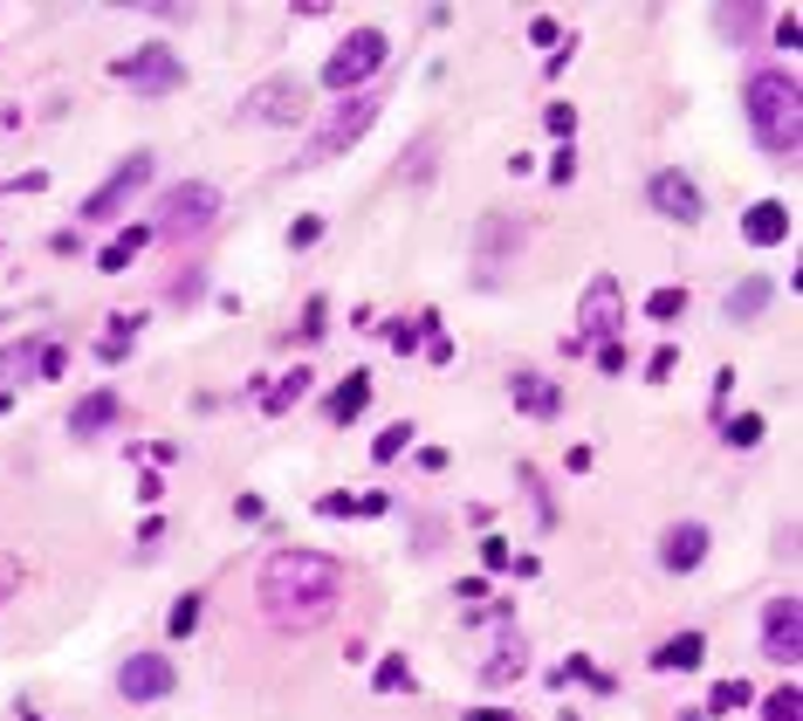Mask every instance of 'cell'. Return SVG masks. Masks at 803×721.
<instances>
[{
    "mask_svg": "<svg viewBox=\"0 0 803 721\" xmlns=\"http://www.w3.org/2000/svg\"><path fill=\"white\" fill-rule=\"evenodd\" d=\"M254 598H262V611L282 632H309L336 611V598H344V563L330 550H275L262 571H254Z\"/></svg>",
    "mask_w": 803,
    "mask_h": 721,
    "instance_id": "obj_1",
    "label": "cell"
},
{
    "mask_svg": "<svg viewBox=\"0 0 803 721\" xmlns=\"http://www.w3.org/2000/svg\"><path fill=\"white\" fill-rule=\"evenodd\" d=\"M742 103H748V131L769 159H796V138H803V83L790 69H756L742 83Z\"/></svg>",
    "mask_w": 803,
    "mask_h": 721,
    "instance_id": "obj_2",
    "label": "cell"
},
{
    "mask_svg": "<svg viewBox=\"0 0 803 721\" xmlns=\"http://www.w3.org/2000/svg\"><path fill=\"white\" fill-rule=\"evenodd\" d=\"M378 111H385V103H378L371 90H357V96L336 103V111H323V124L302 138V151H296V165H289V172H317V165H330V159H344V151L365 138L371 124H378Z\"/></svg>",
    "mask_w": 803,
    "mask_h": 721,
    "instance_id": "obj_3",
    "label": "cell"
},
{
    "mask_svg": "<svg viewBox=\"0 0 803 721\" xmlns=\"http://www.w3.org/2000/svg\"><path fill=\"white\" fill-rule=\"evenodd\" d=\"M385 62H392V35H385V28H351L323 56V90L330 96H357L365 83H378Z\"/></svg>",
    "mask_w": 803,
    "mask_h": 721,
    "instance_id": "obj_4",
    "label": "cell"
},
{
    "mask_svg": "<svg viewBox=\"0 0 803 721\" xmlns=\"http://www.w3.org/2000/svg\"><path fill=\"white\" fill-rule=\"evenodd\" d=\"M220 220V193L206 179H179V186L159 193V214H151V234L159 241H193Z\"/></svg>",
    "mask_w": 803,
    "mask_h": 721,
    "instance_id": "obj_5",
    "label": "cell"
},
{
    "mask_svg": "<svg viewBox=\"0 0 803 721\" xmlns=\"http://www.w3.org/2000/svg\"><path fill=\"white\" fill-rule=\"evenodd\" d=\"M618 330H626V289L598 268L577 296V344H618Z\"/></svg>",
    "mask_w": 803,
    "mask_h": 721,
    "instance_id": "obj_6",
    "label": "cell"
},
{
    "mask_svg": "<svg viewBox=\"0 0 803 721\" xmlns=\"http://www.w3.org/2000/svg\"><path fill=\"white\" fill-rule=\"evenodd\" d=\"M309 117V83L302 76H268L241 96V124H302Z\"/></svg>",
    "mask_w": 803,
    "mask_h": 721,
    "instance_id": "obj_7",
    "label": "cell"
},
{
    "mask_svg": "<svg viewBox=\"0 0 803 721\" xmlns=\"http://www.w3.org/2000/svg\"><path fill=\"white\" fill-rule=\"evenodd\" d=\"M111 76H117V83H131V90H145V96H165V90L186 83V62H179L165 42H145V48H131V56H117Z\"/></svg>",
    "mask_w": 803,
    "mask_h": 721,
    "instance_id": "obj_8",
    "label": "cell"
},
{
    "mask_svg": "<svg viewBox=\"0 0 803 721\" xmlns=\"http://www.w3.org/2000/svg\"><path fill=\"white\" fill-rule=\"evenodd\" d=\"M151 165H159V159H151V151H131V159H124L111 179H103V186L83 199V214H76V220H90V227H103V220H117L124 214V206H131V193H145L151 186Z\"/></svg>",
    "mask_w": 803,
    "mask_h": 721,
    "instance_id": "obj_9",
    "label": "cell"
},
{
    "mask_svg": "<svg viewBox=\"0 0 803 721\" xmlns=\"http://www.w3.org/2000/svg\"><path fill=\"white\" fill-rule=\"evenodd\" d=\"M645 199H653V214H659V220H673V227H693V220L708 214V193L693 186L680 165H659L653 179H645Z\"/></svg>",
    "mask_w": 803,
    "mask_h": 721,
    "instance_id": "obj_10",
    "label": "cell"
},
{
    "mask_svg": "<svg viewBox=\"0 0 803 721\" xmlns=\"http://www.w3.org/2000/svg\"><path fill=\"white\" fill-rule=\"evenodd\" d=\"M762 653H769L776 666H796V660H803V605L790 598V591L762 605Z\"/></svg>",
    "mask_w": 803,
    "mask_h": 721,
    "instance_id": "obj_11",
    "label": "cell"
},
{
    "mask_svg": "<svg viewBox=\"0 0 803 721\" xmlns=\"http://www.w3.org/2000/svg\"><path fill=\"white\" fill-rule=\"evenodd\" d=\"M179 687V666L172 660H159V653H131V660H124L117 666V694H124V701H165V694Z\"/></svg>",
    "mask_w": 803,
    "mask_h": 721,
    "instance_id": "obj_12",
    "label": "cell"
},
{
    "mask_svg": "<svg viewBox=\"0 0 803 721\" xmlns=\"http://www.w3.org/2000/svg\"><path fill=\"white\" fill-rule=\"evenodd\" d=\"M708 550H714V536H708V523H673L666 536H659V563H666V571H701V563H708Z\"/></svg>",
    "mask_w": 803,
    "mask_h": 721,
    "instance_id": "obj_13",
    "label": "cell"
},
{
    "mask_svg": "<svg viewBox=\"0 0 803 721\" xmlns=\"http://www.w3.org/2000/svg\"><path fill=\"white\" fill-rule=\"evenodd\" d=\"M523 674H529V639L515 632V626H502L495 646H487V660H481V680L487 687H508V680H523Z\"/></svg>",
    "mask_w": 803,
    "mask_h": 721,
    "instance_id": "obj_14",
    "label": "cell"
},
{
    "mask_svg": "<svg viewBox=\"0 0 803 721\" xmlns=\"http://www.w3.org/2000/svg\"><path fill=\"white\" fill-rule=\"evenodd\" d=\"M742 241H748V248L790 241V206H783V199H756V206L742 214Z\"/></svg>",
    "mask_w": 803,
    "mask_h": 721,
    "instance_id": "obj_15",
    "label": "cell"
},
{
    "mask_svg": "<svg viewBox=\"0 0 803 721\" xmlns=\"http://www.w3.org/2000/svg\"><path fill=\"white\" fill-rule=\"evenodd\" d=\"M111 420H117V392H111V385H96V392H83V399L69 405V433H76V440L111 433Z\"/></svg>",
    "mask_w": 803,
    "mask_h": 721,
    "instance_id": "obj_16",
    "label": "cell"
},
{
    "mask_svg": "<svg viewBox=\"0 0 803 721\" xmlns=\"http://www.w3.org/2000/svg\"><path fill=\"white\" fill-rule=\"evenodd\" d=\"M508 392H515V405H523L529 420H557V412H563V392H557L550 378H536V371H515Z\"/></svg>",
    "mask_w": 803,
    "mask_h": 721,
    "instance_id": "obj_17",
    "label": "cell"
},
{
    "mask_svg": "<svg viewBox=\"0 0 803 721\" xmlns=\"http://www.w3.org/2000/svg\"><path fill=\"white\" fill-rule=\"evenodd\" d=\"M151 241H159V234H151V220H138V227H124V234H117L111 248H103V254H96V268H103V275H124V268H131V262H138V254L151 248Z\"/></svg>",
    "mask_w": 803,
    "mask_h": 721,
    "instance_id": "obj_18",
    "label": "cell"
},
{
    "mask_svg": "<svg viewBox=\"0 0 803 721\" xmlns=\"http://www.w3.org/2000/svg\"><path fill=\"white\" fill-rule=\"evenodd\" d=\"M701 660H708V632H680V639H666V646H653L659 674H693Z\"/></svg>",
    "mask_w": 803,
    "mask_h": 721,
    "instance_id": "obj_19",
    "label": "cell"
},
{
    "mask_svg": "<svg viewBox=\"0 0 803 721\" xmlns=\"http://www.w3.org/2000/svg\"><path fill=\"white\" fill-rule=\"evenodd\" d=\"M42 344H48V337H21V344H8V351H0V392H8V385H28V378H42Z\"/></svg>",
    "mask_w": 803,
    "mask_h": 721,
    "instance_id": "obj_20",
    "label": "cell"
},
{
    "mask_svg": "<svg viewBox=\"0 0 803 721\" xmlns=\"http://www.w3.org/2000/svg\"><path fill=\"white\" fill-rule=\"evenodd\" d=\"M365 399H371V371H351L344 385H336V392H330V426H351L357 420V412H365Z\"/></svg>",
    "mask_w": 803,
    "mask_h": 721,
    "instance_id": "obj_21",
    "label": "cell"
},
{
    "mask_svg": "<svg viewBox=\"0 0 803 721\" xmlns=\"http://www.w3.org/2000/svg\"><path fill=\"white\" fill-rule=\"evenodd\" d=\"M769 275H748V282H735V289H729V317L735 323H748V317H762V309H769Z\"/></svg>",
    "mask_w": 803,
    "mask_h": 721,
    "instance_id": "obj_22",
    "label": "cell"
},
{
    "mask_svg": "<svg viewBox=\"0 0 803 721\" xmlns=\"http://www.w3.org/2000/svg\"><path fill=\"white\" fill-rule=\"evenodd\" d=\"M721 440H729V447H762L769 420H762V412H735V420H721Z\"/></svg>",
    "mask_w": 803,
    "mask_h": 721,
    "instance_id": "obj_23",
    "label": "cell"
},
{
    "mask_svg": "<svg viewBox=\"0 0 803 721\" xmlns=\"http://www.w3.org/2000/svg\"><path fill=\"white\" fill-rule=\"evenodd\" d=\"M199 605H206V591H179V598H172V618H165V632H172V639H186V632L199 626Z\"/></svg>",
    "mask_w": 803,
    "mask_h": 721,
    "instance_id": "obj_24",
    "label": "cell"
},
{
    "mask_svg": "<svg viewBox=\"0 0 803 721\" xmlns=\"http://www.w3.org/2000/svg\"><path fill=\"white\" fill-rule=\"evenodd\" d=\"M309 385H317V378H309V371L296 365L289 378H282V385H275V392H262V405H268V412H289V405H296V399L309 392Z\"/></svg>",
    "mask_w": 803,
    "mask_h": 721,
    "instance_id": "obj_25",
    "label": "cell"
},
{
    "mask_svg": "<svg viewBox=\"0 0 803 721\" xmlns=\"http://www.w3.org/2000/svg\"><path fill=\"white\" fill-rule=\"evenodd\" d=\"M762 721H803V701H796V687H776V694H762V708H756Z\"/></svg>",
    "mask_w": 803,
    "mask_h": 721,
    "instance_id": "obj_26",
    "label": "cell"
},
{
    "mask_svg": "<svg viewBox=\"0 0 803 721\" xmlns=\"http://www.w3.org/2000/svg\"><path fill=\"white\" fill-rule=\"evenodd\" d=\"M405 447H412V426H405V420H392V426H385L378 440H371V460H399Z\"/></svg>",
    "mask_w": 803,
    "mask_h": 721,
    "instance_id": "obj_27",
    "label": "cell"
},
{
    "mask_svg": "<svg viewBox=\"0 0 803 721\" xmlns=\"http://www.w3.org/2000/svg\"><path fill=\"white\" fill-rule=\"evenodd\" d=\"M748 701V680H721L714 694H708V714H729V708H742Z\"/></svg>",
    "mask_w": 803,
    "mask_h": 721,
    "instance_id": "obj_28",
    "label": "cell"
},
{
    "mask_svg": "<svg viewBox=\"0 0 803 721\" xmlns=\"http://www.w3.org/2000/svg\"><path fill=\"white\" fill-rule=\"evenodd\" d=\"M645 309H653L659 323H673V317L687 309V289H653V296H645Z\"/></svg>",
    "mask_w": 803,
    "mask_h": 721,
    "instance_id": "obj_29",
    "label": "cell"
},
{
    "mask_svg": "<svg viewBox=\"0 0 803 721\" xmlns=\"http://www.w3.org/2000/svg\"><path fill=\"white\" fill-rule=\"evenodd\" d=\"M323 241V214H296V227H289V248H317Z\"/></svg>",
    "mask_w": 803,
    "mask_h": 721,
    "instance_id": "obj_30",
    "label": "cell"
},
{
    "mask_svg": "<svg viewBox=\"0 0 803 721\" xmlns=\"http://www.w3.org/2000/svg\"><path fill=\"white\" fill-rule=\"evenodd\" d=\"M570 179H577V151L557 145V151H550V186H570Z\"/></svg>",
    "mask_w": 803,
    "mask_h": 721,
    "instance_id": "obj_31",
    "label": "cell"
},
{
    "mask_svg": "<svg viewBox=\"0 0 803 721\" xmlns=\"http://www.w3.org/2000/svg\"><path fill=\"white\" fill-rule=\"evenodd\" d=\"M323 330H330V309H323V296H317V302L302 309V330H296V337H323Z\"/></svg>",
    "mask_w": 803,
    "mask_h": 721,
    "instance_id": "obj_32",
    "label": "cell"
},
{
    "mask_svg": "<svg viewBox=\"0 0 803 721\" xmlns=\"http://www.w3.org/2000/svg\"><path fill=\"white\" fill-rule=\"evenodd\" d=\"M378 687H385V694H405V687H412V674H405L399 660H385V666H378Z\"/></svg>",
    "mask_w": 803,
    "mask_h": 721,
    "instance_id": "obj_33",
    "label": "cell"
},
{
    "mask_svg": "<svg viewBox=\"0 0 803 721\" xmlns=\"http://www.w3.org/2000/svg\"><path fill=\"white\" fill-rule=\"evenodd\" d=\"M481 563H487V571H508L515 557H508V543H502V536H487V543H481Z\"/></svg>",
    "mask_w": 803,
    "mask_h": 721,
    "instance_id": "obj_34",
    "label": "cell"
},
{
    "mask_svg": "<svg viewBox=\"0 0 803 721\" xmlns=\"http://www.w3.org/2000/svg\"><path fill=\"white\" fill-rule=\"evenodd\" d=\"M351 515H392V495H351Z\"/></svg>",
    "mask_w": 803,
    "mask_h": 721,
    "instance_id": "obj_35",
    "label": "cell"
},
{
    "mask_svg": "<svg viewBox=\"0 0 803 721\" xmlns=\"http://www.w3.org/2000/svg\"><path fill=\"white\" fill-rule=\"evenodd\" d=\"M550 131H557V138L577 131V111H570V103H550Z\"/></svg>",
    "mask_w": 803,
    "mask_h": 721,
    "instance_id": "obj_36",
    "label": "cell"
},
{
    "mask_svg": "<svg viewBox=\"0 0 803 721\" xmlns=\"http://www.w3.org/2000/svg\"><path fill=\"white\" fill-rule=\"evenodd\" d=\"M62 365H69V351L62 344H42V378H62Z\"/></svg>",
    "mask_w": 803,
    "mask_h": 721,
    "instance_id": "obj_37",
    "label": "cell"
},
{
    "mask_svg": "<svg viewBox=\"0 0 803 721\" xmlns=\"http://www.w3.org/2000/svg\"><path fill=\"white\" fill-rule=\"evenodd\" d=\"M796 42H803V21L783 14V21H776V48H796Z\"/></svg>",
    "mask_w": 803,
    "mask_h": 721,
    "instance_id": "obj_38",
    "label": "cell"
},
{
    "mask_svg": "<svg viewBox=\"0 0 803 721\" xmlns=\"http://www.w3.org/2000/svg\"><path fill=\"white\" fill-rule=\"evenodd\" d=\"M426 151H433V138H420V145L405 151V179H426Z\"/></svg>",
    "mask_w": 803,
    "mask_h": 721,
    "instance_id": "obj_39",
    "label": "cell"
},
{
    "mask_svg": "<svg viewBox=\"0 0 803 721\" xmlns=\"http://www.w3.org/2000/svg\"><path fill=\"white\" fill-rule=\"evenodd\" d=\"M96 357H103V365H124V357H131V344H124V337H103Z\"/></svg>",
    "mask_w": 803,
    "mask_h": 721,
    "instance_id": "obj_40",
    "label": "cell"
},
{
    "mask_svg": "<svg viewBox=\"0 0 803 721\" xmlns=\"http://www.w3.org/2000/svg\"><path fill=\"white\" fill-rule=\"evenodd\" d=\"M529 42H536V48H550V42H563V35H557V21H542V14H536V21H529Z\"/></svg>",
    "mask_w": 803,
    "mask_h": 721,
    "instance_id": "obj_41",
    "label": "cell"
},
{
    "mask_svg": "<svg viewBox=\"0 0 803 721\" xmlns=\"http://www.w3.org/2000/svg\"><path fill=\"white\" fill-rule=\"evenodd\" d=\"M385 330H392V351H412V344H420V323H385Z\"/></svg>",
    "mask_w": 803,
    "mask_h": 721,
    "instance_id": "obj_42",
    "label": "cell"
},
{
    "mask_svg": "<svg viewBox=\"0 0 803 721\" xmlns=\"http://www.w3.org/2000/svg\"><path fill=\"white\" fill-rule=\"evenodd\" d=\"M590 460H598L590 447H570V454H563V468H570V474H590Z\"/></svg>",
    "mask_w": 803,
    "mask_h": 721,
    "instance_id": "obj_43",
    "label": "cell"
},
{
    "mask_svg": "<svg viewBox=\"0 0 803 721\" xmlns=\"http://www.w3.org/2000/svg\"><path fill=\"white\" fill-rule=\"evenodd\" d=\"M598 365L605 371H626V344H598Z\"/></svg>",
    "mask_w": 803,
    "mask_h": 721,
    "instance_id": "obj_44",
    "label": "cell"
},
{
    "mask_svg": "<svg viewBox=\"0 0 803 721\" xmlns=\"http://www.w3.org/2000/svg\"><path fill=\"white\" fill-rule=\"evenodd\" d=\"M317 515H351V495H317Z\"/></svg>",
    "mask_w": 803,
    "mask_h": 721,
    "instance_id": "obj_45",
    "label": "cell"
},
{
    "mask_svg": "<svg viewBox=\"0 0 803 721\" xmlns=\"http://www.w3.org/2000/svg\"><path fill=\"white\" fill-rule=\"evenodd\" d=\"M14 584H21V563H0V598H8Z\"/></svg>",
    "mask_w": 803,
    "mask_h": 721,
    "instance_id": "obj_46",
    "label": "cell"
},
{
    "mask_svg": "<svg viewBox=\"0 0 803 721\" xmlns=\"http://www.w3.org/2000/svg\"><path fill=\"white\" fill-rule=\"evenodd\" d=\"M468 721H515V714H508V708H474Z\"/></svg>",
    "mask_w": 803,
    "mask_h": 721,
    "instance_id": "obj_47",
    "label": "cell"
},
{
    "mask_svg": "<svg viewBox=\"0 0 803 721\" xmlns=\"http://www.w3.org/2000/svg\"><path fill=\"white\" fill-rule=\"evenodd\" d=\"M21 721H42V714H28V708H21Z\"/></svg>",
    "mask_w": 803,
    "mask_h": 721,
    "instance_id": "obj_48",
    "label": "cell"
},
{
    "mask_svg": "<svg viewBox=\"0 0 803 721\" xmlns=\"http://www.w3.org/2000/svg\"><path fill=\"white\" fill-rule=\"evenodd\" d=\"M0 412H8V392H0Z\"/></svg>",
    "mask_w": 803,
    "mask_h": 721,
    "instance_id": "obj_49",
    "label": "cell"
}]
</instances>
